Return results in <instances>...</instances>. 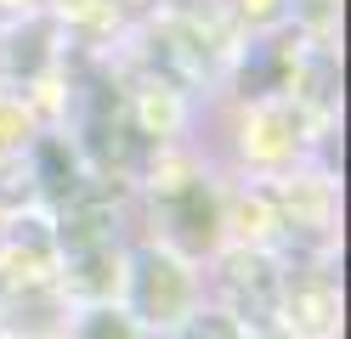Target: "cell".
<instances>
[{"mask_svg":"<svg viewBox=\"0 0 351 339\" xmlns=\"http://www.w3.org/2000/svg\"><path fill=\"white\" fill-rule=\"evenodd\" d=\"M40 40H51V17H29V23H17V29L6 34V62L17 68V74H40V68L51 62V45H40Z\"/></svg>","mask_w":351,"mask_h":339,"instance_id":"cell-4","label":"cell"},{"mask_svg":"<svg viewBox=\"0 0 351 339\" xmlns=\"http://www.w3.org/2000/svg\"><path fill=\"white\" fill-rule=\"evenodd\" d=\"M40 170H46V187L51 192H74L80 181H74V164L62 170V147L57 142H40Z\"/></svg>","mask_w":351,"mask_h":339,"instance_id":"cell-6","label":"cell"},{"mask_svg":"<svg viewBox=\"0 0 351 339\" xmlns=\"http://www.w3.org/2000/svg\"><path fill=\"white\" fill-rule=\"evenodd\" d=\"M153 57H159L165 79L176 85H199L204 79V45L193 40V23L187 17H170L159 34H153Z\"/></svg>","mask_w":351,"mask_h":339,"instance_id":"cell-3","label":"cell"},{"mask_svg":"<svg viewBox=\"0 0 351 339\" xmlns=\"http://www.w3.org/2000/svg\"><path fill=\"white\" fill-rule=\"evenodd\" d=\"M187 305V277L170 255H142L136 260V311L142 316H176Z\"/></svg>","mask_w":351,"mask_h":339,"instance_id":"cell-1","label":"cell"},{"mask_svg":"<svg viewBox=\"0 0 351 339\" xmlns=\"http://www.w3.org/2000/svg\"><path fill=\"white\" fill-rule=\"evenodd\" d=\"M227 283L238 294V305H244L255 323H267V316L278 311V271L267 255H232L227 260Z\"/></svg>","mask_w":351,"mask_h":339,"instance_id":"cell-2","label":"cell"},{"mask_svg":"<svg viewBox=\"0 0 351 339\" xmlns=\"http://www.w3.org/2000/svg\"><path fill=\"white\" fill-rule=\"evenodd\" d=\"M85 339H130V323L114 311H97L91 323H85Z\"/></svg>","mask_w":351,"mask_h":339,"instance_id":"cell-8","label":"cell"},{"mask_svg":"<svg viewBox=\"0 0 351 339\" xmlns=\"http://www.w3.org/2000/svg\"><path fill=\"white\" fill-rule=\"evenodd\" d=\"M182 339H238V328H232V316H193Z\"/></svg>","mask_w":351,"mask_h":339,"instance_id":"cell-7","label":"cell"},{"mask_svg":"<svg viewBox=\"0 0 351 339\" xmlns=\"http://www.w3.org/2000/svg\"><path fill=\"white\" fill-rule=\"evenodd\" d=\"M210 221H215V210H210L204 187H182V198H176V226H182L193 243H204L210 238Z\"/></svg>","mask_w":351,"mask_h":339,"instance_id":"cell-5","label":"cell"}]
</instances>
